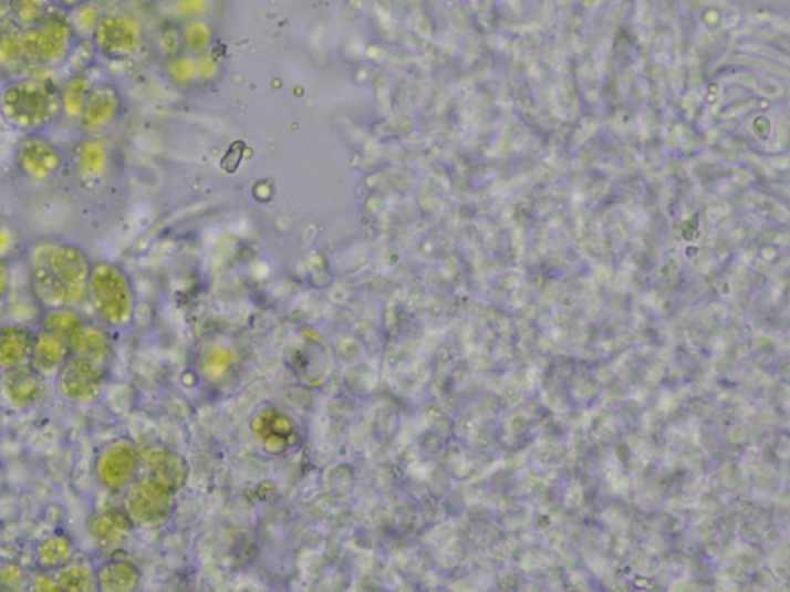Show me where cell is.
I'll use <instances>...</instances> for the list:
<instances>
[{
    "mask_svg": "<svg viewBox=\"0 0 790 592\" xmlns=\"http://www.w3.org/2000/svg\"><path fill=\"white\" fill-rule=\"evenodd\" d=\"M0 117L21 135L46 133L62 120L59 87L34 77H15L0 89Z\"/></svg>",
    "mask_w": 790,
    "mask_h": 592,
    "instance_id": "cell-1",
    "label": "cell"
},
{
    "mask_svg": "<svg viewBox=\"0 0 790 592\" xmlns=\"http://www.w3.org/2000/svg\"><path fill=\"white\" fill-rule=\"evenodd\" d=\"M87 301L96 319L111 331H123L132 324L136 311V293L131 277L116 262L93 261L87 284Z\"/></svg>",
    "mask_w": 790,
    "mask_h": 592,
    "instance_id": "cell-2",
    "label": "cell"
},
{
    "mask_svg": "<svg viewBox=\"0 0 790 592\" xmlns=\"http://www.w3.org/2000/svg\"><path fill=\"white\" fill-rule=\"evenodd\" d=\"M76 31L72 19L56 7L50 8L38 25L22 31L23 58L27 65L39 69H54L65 64L76 49Z\"/></svg>",
    "mask_w": 790,
    "mask_h": 592,
    "instance_id": "cell-3",
    "label": "cell"
},
{
    "mask_svg": "<svg viewBox=\"0 0 790 592\" xmlns=\"http://www.w3.org/2000/svg\"><path fill=\"white\" fill-rule=\"evenodd\" d=\"M93 261L84 247L72 241L37 242L29 253V264L42 266L84 303Z\"/></svg>",
    "mask_w": 790,
    "mask_h": 592,
    "instance_id": "cell-4",
    "label": "cell"
},
{
    "mask_svg": "<svg viewBox=\"0 0 790 592\" xmlns=\"http://www.w3.org/2000/svg\"><path fill=\"white\" fill-rule=\"evenodd\" d=\"M53 382L58 397L66 405H95L107 387V368L72 354L59 367Z\"/></svg>",
    "mask_w": 790,
    "mask_h": 592,
    "instance_id": "cell-5",
    "label": "cell"
},
{
    "mask_svg": "<svg viewBox=\"0 0 790 592\" xmlns=\"http://www.w3.org/2000/svg\"><path fill=\"white\" fill-rule=\"evenodd\" d=\"M141 454L125 437L104 443L93 457L96 484L108 492H123L138 476Z\"/></svg>",
    "mask_w": 790,
    "mask_h": 592,
    "instance_id": "cell-6",
    "label": "cell"
},
{
    "mask_svg": "<svg viewBox=\"0 0 790 592\" xmlns=\"http://www.w3.org/2000/svg\"><path fill=\"white\" fill-rule=\"evenodd\" d=\"M14 164L19 174L30 183L46 184L64 170L65 156L45 133H29L19 137L15 144Z\"/></svg>",
    "mask_w": 790,
    "mask_h": 592,
    "instance_id": "cell-7",
    "label": "cell"
},
{
    "mask_svg": "<svg viewBox=\"0 0 790 592\" xmlns=\"http://www.w3.org/2000/svg\"><path fill=\"white\" fill-rule=\"evenodd\" d=\"M93 49L107 61L119 62L135 56L144 42V29L135 15L105 13L93 31Z\"/></svg>",
    "mask_w": 790,
    "mask_h": 592,
    "instance_id": "cell-8",
    "label": "cell"
},
{
    "mask_svg": "<svg viewBox=\"0 0 790 592\" xmlns=\"http://www.w3.org/2000/svg\"><path fill=\"white\" fill-rule=\"evenodd\" d=\"M123 511L133 527H155L169 517L171 491L156 481H133L124 491Z\"/></svg>",
    "mask_w": 790,
    "mask_h": 592,
    "instance_id": "cell-9",
    "label": "cell"
},
{
    "mask_svg": "<svg viewBox=\"0 0 790 592\" xmlns=\"http://www.w3.org/2000/svg\"><path fill=\"white\" fill-rule=\"evenodd\" d=\"M123 93L113 81L93 82L76 127L82 136H100L123 115Z\"/></svg>",
    "mask_w": 790,
    "mask_h": 592,
    "instance_id": "cell-10",
    "label": "cell"
},
{
    "mask_svg": "<svg viewBox=\"0 0 790 592\" xmlns=\"http://www.w3.org/2000/svg\"><path fill=\"white\" fill-rule=\"evenodd\" d=\"M49 378L31 363L0 371V394L19 411L37 407L45 398Z\"/></svg>",
    "mask_w": 790,
    "mask_h": 592,
    "instance_id": "cell-11",
    "label": "cell"
},
{
    "mask_svg": "<svg viewBox=\"0 0 790 592\" xmlns=\"http://www.w3.org/2000/svg\"><path fill=\"white\" fill-rule=\"evenodd\" d=\"M34 332L37 329L21 321L0 324V371L30 363Z\"/></svg>",
    "mask_w": 790,
    "mask_h": 592,
    "instance_id": "cell-12",
    "label": "cell"
},
{
    "mask_svg": "<svg viewBox=\"0 0 790 592\" xmlns=\"http://www.w3.org/2000/svg\"><path fill=\"white\" fill-rule=\"evenodd\" d=\"M72 354L107 368L113 356L112 331L100 321H85L72 346Z\"/></svg>",
    "mask_w": 790,
    "mask_h": 592,
    "instance_id": "cell-13",
    "label": "cell"
},
{
    "mask_svg": "<svg viewBox=\"0 0 790 592\" xmlns=\"http://www.w3.org/2000/svg\"><path fill=\"white\" fill-rule=\"evenodd\" d=\"M74 152V172L82 181H101L111 167V150L101 136H82Z\"/></svg>",
    "mask_w": 790,
    "mask_h": 592,
    "instance_id": "cell-14",
    "label": "cell"
},
{
    "mask_svg": "<svg viewBox=\"0 0 790 592\" xmlns=\"http://www.w3.org/2000/svg\"><path fill=\"white\" fill-rule=\"evenodd\" d=\"M70 355H72V349L64 339H61L56 333L45 331V329H37L30 363L41 374H44L46 378H53L59 367Z\"/></svg>",
    "mask_w": 790,
    "mask_h": 592,
    "instance_id": "cell-15",
    "label": "cell"
},
{
    "mask_svg": "<svg viewBox=\"0 0 790 592\" xmlns=\"http://www.w3.org/2000/svg\"><path fill=\"white\" fill-rule=\"evenodd\" d=\"M97 591L128 592L138 590L141 572L135 563L123 559L104 560L95 567Z\"/></svg>",
    "mask_w": 790,
    "mask_h": 592,
    "instance_id": "cell-16",
    "label": "cell"
},
{
    "mask_svg": "<svg viewBox=\"0 0 790 592\" xmlns=\"http://www.w3.org/2000/svg\"><path fill=\"white\" fill-rule=\"evenodd\" d=\"M76 544L72 536L58 531L39 540L33 548V560L39 571L53 572L72 562Z\"/></svg>",
    "mask_w": 790,
    "mask_h": 592,
    "instance_id": "cell-17",
    "label": "cell"
},
{
    "mask_svg": "<svg viewBox=\"0 0 790 592\" xmlns=\"http://www.w3.org/2000/svg\"><path fill=\"white\" fill-rule=\"evenodd\" d=\"M133 528L132 521L124 511L103 509L90 513L87 529L92 539L101 547H111L123 539L125 532Z\"/></svg>",
    "mask_w": 790,
    "mask_h": 592,
    "instance_id": "cell-18",
    "label": "cell"
},
{
    "mask_svg": "<svg viewBox=\"0 0 790 592\" xmlns=\"http://www.w3.org/2000/svg\"><path fill=\"white\" fill-rule=\"evenodd\" d=\"M85 321L87 320L77 312L76 308L45 309V311L39 313L38 328L56 333L72 349L74 340H76L77 333L81 332Z\"/></svg>",
    "mask_w": 790,
    "mask_h": 592,
    "instance_id": "cell-19",
    "label": "cell"
},
{
    "mask_svg": "<svg viewBox=\"0 0 790 592\" xmlns=\"http://www.w3.org/2000/svg\"><path fill=\"white\" fill-rule=\"evenodd\" d=\"M93 82L85 73H74L59 85L62 117L70 123L76 124L80 120Z\"/></svg>",
    "mask_w": 790,
    "mask_h": 592,
    "instance_id": "cell-20",
    "label": "cell"
},
{
    "mask_svg": "<svg viewBox=\"0 0 790 592\" xmlns=\"http://www.w3.org/2000/svg\"><path fill=\"white\" fill-rule=\"evenodd\" d=\"M144 466L148 470V478L174 491L181 480V469L179 460L166 449L154 448L141 456Z\"/></svg>",
    "mask_w": 790,
    "mask_h": 592,
    "instance_id": "cell-21",
    "label": "cell"
},
{
    "mask_svg": "<svg viewBox=\"0 0 790 592\" xmlns=\"http://www.w3.org/2000/svg\"><path fill=\"white\" fill-rule=\"evenodd\" d=\"M52 574L61 590L73 592L97 591L95 568L85 563L74 562V559L72 562L59 568V570L53 571Z\"/></svg>",
    "mask_w": 790,
    "mask_h": 592,
    "instance_id": "cell-22",
    "label": "cell"
},
{
    "mask_svg": "<svg viewBox=\"0 0 790 592\" xmlns=\"http://www.w3.org/2000/svg\"><path fill=\"white\" fill-rule=\"evenodd\" d=\"M22 31L14 23L8 22L0 29V69L15 72L27 65L23 58Z\"/></svg>",
    "mask_w": 790,
    "mask_h": 592,
    "instance_id": "cell-23",
    "label": "cell"
},
{
    "mask_svg": "<svg viewBox=\"0 0 790 592\" xmlns=\"http://www.w3.org/2000/svg\"><path fill=\"white\" fill-rule=\"evenodd\" d=\"M6 7L10 22L27 30L38 25L53 6L50 0H7Z\"/></svg>",
    "mask_w": 790,
    "mask_h": 592,
    "instance_id": "cell-24",
    "label": "cell"
},
{
    "mask_svg": "<svg viewBox=\"0 0 790 592\" xmlns=\"http://www.w3.org/2000/svg\"><path fill=\"white\" fill-rule=\"evenodd\" d=\"M70 14L72 19L73 29L76 31L77 39H92L93 31L96 30L97 23L103 19L104 10L93 0L82 3L76 10H73Z\"/></svg>",
    "mask_w": 790,
    "mask_h": 592,
    "instance_id": "cell-25",
    "label": "cell"
},
{
    "mask_svg": "<svg viewBox=\"0 0 790 592\" xmlns=\"http://www.w3.org/2000/svg\"><path fill=\"white\" fill-rule=\"evenodd\" d=\"M13 288V266L10 258L0 257V301H7Z\"/></svg>",
    "mask_w": 790,
    "mask_h": 592,
    "instance_id": "cell-26",
    "label": "cell"
},
{
    "mask_svg": "<svg viewBox=\"0 0 790 592\" xmlns=\"http://www.w3.org/2000/svg\"><path fill=\"white\" fill-rule=\"evenodd\" d=\"M15 241H18V237H15L13 227L0 225V257L10 258V253L14 250Z\"/></svg>",
    "mask_w": 790,
    "mask_h": 592,
    "instance_id": "cell-27",
    "label": "cell"
},
{
    "mask_svg": "<svg viewBox=\"0 0 790 592\" xmlns=\"http://www.w3.org/2000/svg\"><path fill=\"white\" fill-rule=\"evenodd\" d=\"M31 583H33V590L34 591H59L61 588H59L56 580H54L52 572H46V571H39L38 574L34 575L33 580H31Z\"/></svg>",
    "mask_w": 790,
    "mask_h": 592,
    "instance_id": "cell-28",
    "label": "cell"
},
{
    "mask_svg": "<svg viewBox=\"0 0 790 592\" xmlns=\"http://www.w3.org/2000/svg\"><path fill=\"white\" fill-rule=\"evenodd\" d=\"M89 2V0H50L53 7L59 8V10L65 11V13H72L82 3Z\"/></svg>",
    "mask_w": 790,
    "mask_h": 592,
    "instance_id": "cell-29",
    "label": "cell"
},
{
    "mask_svg": "<svg viewBox=\"0 0 790 592\" xmlns=\"http://www.w3.org/2000/svg\"><path fill=\"white\" fill-rule=\"evenodd\" d=\"M8 22L6 3H0V29Z\"/></svg>",
    "mask_w": 790,
    "mask_h": 592,
    "instance_id": "cell-30",
    "label": "cell"
},
{
    "mask_svg": "<svg viewBox=\"0 0 790 592\" xmlns=\"http://www.w3.org/2000/svg\"><path fill=\"white\" fill-rule=\"evenodd\" d=\"M8 316V304L7 301H0V324L7 321Z\"/></svg>",
    "mask_w": 790,
    "mask_h": 592,
    "instance_id": "cell-31",
    "label": "cell"
},
{
    "mask_svg": "<svg viewBox=\"0 0 790 592\" xmlns=\"http://www.w3.org/2000/svg\"><path fill=\"white\" fill-rule=\"evenodd\" d=\"M3 588H6V586H3L2 575H0V590H3Z\"/></svg>",
    "mask_w": 790,
    "mask_h": 592,
    "instance_id": "cell-32",
    "label": "cell"
},
{
    "mask_svg": "<svg viewBox=\"0 0 790 592\" xmlns=\"http://www.w3.org/2000/svg\"><path fill=\"white\" fill-rule=\"evenodd\" d=\"M0 406H2V394H0Z\"/></svg>",
    "mask_w": 790,
    "mask_h": 592,
    "instance_id": "cell-33",
    "label": "cell"
},
{
    "mask_svg": "<svg viewBox=\"0 0 790 592\" xmlns=\"http://www.w3.org/2000/svg\"><path fill=\"white\" fill-rule=\"evenodd\" d=\"M0 3H7V0H0Z\"/></svg>",
    "mask_w": 790,
    "mask_h": 592,
    "instance_id": "cell-34",
    "label": "cell"
}]
</instances>
